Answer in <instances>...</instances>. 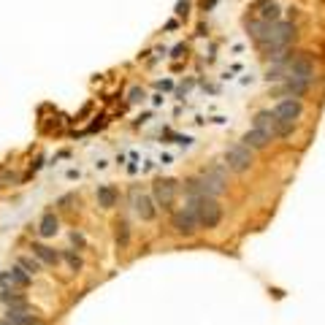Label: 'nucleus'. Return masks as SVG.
<instances>
[{
    "instance_id": "8",
    "label": "nucleus",
    "mask_w": 325,
    "mask_h": 325,
    "mask_svg": "<svg viewBox=\"0 0 325 325\" xmlns=\"http://www.w3.org/2000/svg\"><path fill=\"white\" fill-rule=\"evenodd\" d=\"M130 201H133V211L141 220H155V214H157V206H155V198H149V195H144V192H133L130 195Z\"/></svg>"
},
{
    "instance_id": "12",
    "label": "nucleus",
    "mask_w": 325,
    "mask_h": 325,
    "mask_svg": "<svg viewBox=\"0 0 325 325\" xmlns=\"http://www.w3.org/2000/svg\"><path fill=\"white\" fill-rule=\"evenodd\" d=\"M117 198H119V192L114 184H101L98 187V206L111 209V206H117Z\"/></svg>"
},
{
    "instance_id": "11",
    "label": "nucleus",
    "mask_w": 325,
    "mask_h": 325,
    "mask_svg": "<svg viewBox=\"0 0 325 325\" xmlns=\"http://www.w3.org/2000/svg\"><path fill=\"white\" fill-rule=\"evenodd\" d=\"M274 122H276L274 111H257L255 119H252V128L263 130V133H268L271 138H274Z\"/></svg>"
},
{
    "instance_id": "20",
    "label": "nucleus",
    "mask_w": 325,
    "mask_h": 325,
    "mask_svg": "<svg viewBox=\"0 0 325 325\" xmlns=\"http://www.w3.org/2000/svg\"><path fill=\"white\" fill-rule=\"evenodd\" d=\"M128 236H130L128 222L119 220V222H117V244H119V247H125V244H128Z\"/></svg>"
},
{
    "instance_id": "24",
    "label": "nucleus",
    "mask_w": 325,
    "mask_h": 325,
    "mask_svg": "<svg viewBox=\"0 0 325 325\" xmlns=\"http://www.w3.org/2000/svg\"><path fill=\"white\" fill-rule=\"evenodd\" d=\"M263 3H268V0H257V6H263ZM271 3H274V0H271Z\"/></svg>"
},
{
    "instance_id": "17",
    "label": "nucleus",
    "mask_w": 325,
    "mask_h": 325,
    "mask_svg": "<svg viewBox=\"0 0 325 325\" xmlns=\"http://www.w3.org/2000/svg\"><path fill=\"white\" fill-rule=\"evenodd\" d=\"M293 130H295V122H287V119H276L274 122V136H279V138L293 136Z\"/></svg>"
},
{
    "instance_id": "18",
    "label": "nucleus",
    "mask_w": 325,
    "mask_h": 325,
    "mask_svg": "<svg viewBox=\"0 0 325 325\" xmlns=\"http://www.w3.org/2000/svg\"><path fill=\"white\" fill-rule=\"evenodd\" d=\"M279 6L276 3H271V6H263V22H268V25H274V22H279Z\"/></svg>"
},
{
    "instance_id": "1",
    "label": "nucleus",
    "mask_w": 325,
    "mask_h": 325,
    "mask_svg": "<svg viewBox=\"0 0 325 325\" xmlns=\"http://www.w3.org/2000/svg\"><path fill=\"white\" fill-rule=\"evenodd\" d=\"M187 206L192 209V214H195V220H198L201 228L211 230V228H217V225L222 222V206H220L217 198H206V195L203 198H190Z\"/></svg>"
},
{
    "instance_id": "5",
    "label": "nucleus",
    "mask_w": 325,
    "mask_h": 325,
    "mask_svg": "<svg viewBox=\"0 0 325 325\" xmlns=\"http://www.w3.org/2000/svg\"><path fill=\"white\" fill-rule=\"evenodd\" d=\"M152 195H155L157 206L168 211L174 206V198H176V182L174 179H157V182L152 184Z\"/></svg>"
},
{
    "instance_id": "3",
    "label": "nucleus",
    "mask_w": 325,
    "mask_h": 325,
    "mask_svg": "<svg viewBox=\"0 0 325 325\" xmlns=\"http://www.w3.org/2000/svg\"><path fill=\"white\" fill-rule=\"evenodd\" d=\"M225 165H228L233 174H244L252 165V149L244 144H233V147L225 149Z\"/></svg>"
},
{
    "instance_id": "22",
    "label": "nucleus",
    "mask_w": 325,
    "mask_h": 325,
    "mask_svg": "<svg viewBox=\"0 0 325 325\" xmlns=\"http://www.w3.org/2000/svg\"><path fill=\"white\" fill-rule=\"evenodd\" d=\"M144 98H147V95H144V90H141V87H133V90L128 92V101H130V103H141Z\"/></svg>"
},
{
    "instance_id": "19",
    "label": "nucleus",
    "mask_w": 325,
    "mask_h": 325,
    "mask_svg": "<svg viewBox=\"0 0 325 325\" xmlns=\"http://www.w3.org/2000/svg\"><path fill=\"white\" fill-rule=\"evenodd\" d=\"M19 266H22L25 271H28L30 276H33V274H38V271H41V263H38L36 257H28V255H25V257H19Z\"/></svg>"
},
{
    "instance_id": "15",
    "label": "nucleus",
    "mask_w": 325,
    "mask_h": 325,
    "mask_svg": "<svg viewBox=\"0 0 325 325\" xmlns=\"http://www.w3.org/2000/svg\"><path fill=\"white\" fill-rule=\"evenodd\" d=\"M38 233H41L44 238L55 236L57 233V217L52 214V211H46V214L41 217V225H38Z\"/></svg>"
},
{
    "instance_id": "2",
    "label": "nucleus",
    "mask_w": 325,
    "mask_h": 325,
    "mask_svg": "<svg viewBox=\"0 0 325 325\" xmlns=\"http://www.w3.org/2000/svg\"><path fill=\"white\" fill-rule=\"evenodd\" d=\"M287 79H295V82H314V60H311L306 52H295L293 60L287 63Z\"/></svg>"
},
{
    "instance_id": "14",
    "label": "nucleus",
    "mask_w": 325,
    "mask_h": 325,
    "mask_svg": "<svg viewBox=\"0 0 325 325\" xmlns=\"http://www.w3.org/2000/svg\"><path fill=\"white\" fill-rule=\"evenodd\" d=\"M311 87V84L306 82H295V79H284V84H282V92H284V98H301V95H306V90Z\"/></svg>"
},
{
    "instance_id": "21",
    "label": "nucleus",
    "mask_w": 325,
    "mask_h": 325,
    "mask_svg": "<svg viewBox=\"0 0 325 325\" xmlns=\"http://www.w3.org/2000/svg\"><path fill=\"white\" fill-rule=\"evenodd\" d=\"M63 257H65V260H68V266L74 268V271H79V268H82V257H79V255H74V252H63Z\"/></svg>"
},
{
    "instance_id": "13",
    "label": "nucleus",
    "mask_w": 325,
    "mask_h": 325,
    "mask_svg": "<svg viewBox=\"0 0 325 325\" xmlns=\"http://www.w3.org/2000/svg\"><path fill=\"white\" fill-rule=\"evenodd\" d=\"M268 30H271V25L263 22V19H252V22H247V33H249V38L255 44H260L263 38L268 36Z\"/></svg>"
},
{
    "instance_id": "23",
    "label": "nucleus",
    "mask_w": 325,
    "mask_h": 325,
    "mask_svg": "<svg viewBox=\"0 0 325 325\" xmlns=\"http://www.w3.org/2000/svg\"><path fill=\"white\" fill-rule=\"evenodd\" d=\"M187 11H190V0H179V3H176V14L187 17Z\"/></svg>"
},
{
    "instance_id": "9",
    "label": "nucleus",
    "mask_w": 325,
    "mask_h": 325,
    "mask_svg": "<svg viewBox=\"0 0 325 325\" xmlns=\"http://www.w3.org/2000/svg\"><path fill=\"white\" fill-rule=\"evenodd\" d=\"M241 141H244V147H249V149H266L271 144V136L263 133V130H257V128H252L241 136Z\"/></svg>"
},
{
    "instance_id": "4",
    "label": "nucleus",
    "mask_w": 325,
    "mask_h": 325,
    "mask_svg": "<svg viewBox=\"0 0 325 325\" xmlns=\"http://www.w3.org/2000/svg\"><path fill=\"white\" fill-rule=\"evenodd\" d=\"M201 184H203V195L206 198H217L225 192V171L222 165H211L209 171L201 174Z\"/></svg>"
},
{
    "instance_id": "25",
    "label": "nucleus",
    "mask_w": 325,
    "mask_h": 325,
    "mask_svg": "<svg viewBox=\"0 0 325 325\" xmlns=\"http://www.w3.org/2000/svg\"><path fill=\"white\" fill-rule=\"evenodd\" d=\"M0 325H11V322H9V320H6V322H0Z\"/></svg>"
},
{
    "instance_id": "16",
    "label": "nucleus",
    "mask_w": 325,
    "mask_h": 325,
    "mask_svg": "<svg viewBox=\"0 0 325 325\" xmlns=\"http://www.w3.org/2000/svg\"><path fill=\"white\" fill-rule=\"evenodd\" d=\"M33 252H36V257L38 260H44V263H49V266H55V263L60 260V255L55 249H49V247H44V244H33Z\"/></svg>"
},
{
    "instance_id": "6",
    "label": "nucleus",
    "mask_w": 325,
    "mask_h": 325,
    "mask_svg": "<svg viewBox=\"0 0 325 325\" xmlns=\"http://www.w3.org/2000/svg\"><path fill=\"white\" fill-rule=\"evenodd\" d=\"M171 228H174L179 236H192L198 228H201V225H198L195 214H192V209L184 206V209L174 211V217H171Z\"/></svg>"
},
{
    "instance_id": "10",
    "label": "nucleus",
    "mask_w": 325,
    "mask_h": 325,
    "mask_svg": "<svg viewBox=\"0 0 325 325\" xmlns=\"http://www.w3.org/2000/svg\"><path fill=\"white\" fill-rule=\"evenodd\" d=\"M9 322L11 325H38V317L33 314V311L28 309V303H25V306L9 309Z\"/></svg>"
},
{
    "instance_id": "7",
    "label": "nucleus",
    "mask_w": 325,
    "mask_h": 325,
    "mask_svg": "<svg viewBox=\"0 0 325 325\" xmlns=\"http://www.w3.org/2000/svg\"><path fill=\"white\" fill-rule=\"evenodd\" d=\"M274 117L276 119H287V122H295V119L303 117V103L298 98H282L279 103L274 106Z\"/></svg>"
}]
</instances>
